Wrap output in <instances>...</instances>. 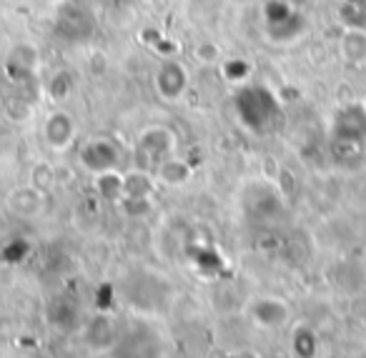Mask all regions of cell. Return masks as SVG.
I'll use <instances>...</instances> for the list:
<instances>
[{
    "label": "cell",
    "mask_w": 366,
    "mask_h": 358,
    "mask_svg": "<svg viewBox=\"0 0 366 358\" xmlns=\"http://www.w3.org/2000/svg\"><path fill=\"white\" fill-rule=\"evenodd\" d=\"M236 108H239L241 121L249 128H266L279 113V103H276L274 93L266 91L261 86H251L236 96Z\"/></svg>",
    "instance_id": "1"
},
{
    "label": "cell",
    "mask_w": 366,
    "mask_h": 358,
    "mask_svg": "<svg viewBox=\"0 0 366 358\" xmlns=\"http://www.w3.org/2000/svg\"><path fill=\"white\" fill-rule=\"evenodd\" d=\"M158 91H161L163 98H168V101H173V98H178L183 93V88H186V71H183L178 63H166V66L158 71Z\"/></svg>",
    "instance_id": "2"
},
{
    "label": "cell",
    "mask_w": 366,
    "mask_h": 358,
    "mask_svg": "<svg viewBox=\"0 0 366 358\" xmlns=\"http://www.w3.org/2000/svg\"><path fill=\"white\" fill-rule=\"evenodd\" d=\"M46 136L56 148H63L73 138V123L66 113H53L46 123Z\"/></svg>",
    "instance_id": "3"
},
{
    "label": "cell",
    "mask_w": 366,
    "mask_h": 358,
    "mask_svg": "<svg viewBox=\"0 0 366 358\" xmlns=\"http://www.w3.org/2000/svg\"><path fill=\"white\" fill-rule=\"evenodd\" d=\"M341 53L354 63L366 61V31L351 28V31L344 36V41H341Z\"/></svg>",
    "instance_id": "4"
}]
</instances>
